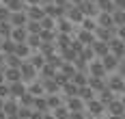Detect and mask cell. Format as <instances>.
<instances>
[{
  "label": "cell",
  "mask_w": 125,
  "mask_h": 119,
  "mask_svg": "<svg viewBox=\"0 0 125 119\" xmlns=\"http://www.w3.org/2000/svg\"><path fill=\"white\" fill-rule=\"evenodd\" d=\"M45 119H56V115H54L52 110H48V113H45Z\"/></svg>",
  "instance_id": "47"
},
{
  "label": "cell",
  "mask_w": 125,
  "mask_h": 119,
  "mask_svg": "<svg viewBox=\"0 0 125 119\" xmlns=\"http://www.w3.org/2000/svg\"><path fill=\"white\" fill-rule=\"evenodd\" d=\"M61 71H62V74H65L69 80H71V78H73V74H75V71H80V69L75 67V63H69V61H65V63L61 65Z\"/></svg>",
  "instance_id": "26"
},
{
  "label": "cell",
  "mask_w": 125,
  "mask_h": 119,
  "mask_svg": "<svg viewBox=\"0 0 125 119\" xmlns=\"http://www.w3.org/2000/svg\"><path fill=\"white\" fill-rule=\"evenodd\" d=\"M121 102H123V106H125V93H121Z\"/></svg>",
  "instance_id": "52"
},
{
  "label": "cell",
  "mask_w": 125,
  "mask_h": 119,
  "mask_svg": "<svg viewBox=\"0 0 125 119\" xmlns=\"http://www.w3.org/2000/svg\"><path fill=\"white\" fill-rule=\"evenodd\" d=\"M80 7H82L84 15H88V17H97V15H99V7H97V2H93V0H82Z\"/></svg>",
  "instance_id": "11"
},
{
  "label": "cell",
  "mask_w": 125,
  "mask_h": 119,
  "mask_svg": "<svg viewBox=\"0 0 125 119\" xmlns=\"http://www.w3.org/2000/svg\"><path fill=\"white\" fill-rule=\"evenodd\" d=\"M11 24L13 26H26V24H28V13H26V9L24 11H13L11 13Z\"/></svg>",
  "instance_id": "18"
},
{
  "label": "cell",
  "mask_w": 125,
  "mask_h": 119,
  "mask_svg": "<svg viewBox=\"0 0 125 119\" xmlns=\"http://www.w3.org/2000/svg\"><path fill=\"white\" fill-rule=\"evenodd\" d=\"M75 39L80 41V43H84V46H93L97 37H95L93 30H86V28H80V26H78V30H75Z\"/></svg>",
  "instance_id": "7"
},
{
  "label": "cell",
  "mask_w": 125,
  "mask_h": 119,
  "mask_svg": "<svg viewBox=\"0 0 125 119\" xmlns=\"http://www.w3.org/2000/svg\"><path fill=\"white\" fill-rule=\"evenodd\" d=\"M56 37H58V30H41V39L48 41V43H56Z\"/></svg>",
  "instance_id": "36"
},
{
  "label": "cell",
  "mask_w": 125,
  "mask_h": 119,
  "mask_svg": "<svg viewBox=\"0 0 125 119\" xmlns=\"http://www.w3.org/2000/svg\"><path fill=\"white\" fill-rule=\"evenodd\" d=\"M78 91H80V87L75 84L73 80H67V82L62 84V95H65V100L71 97V95H78Z\"/></svg>",
  "instance_id": "23"
},
{
  "label": "cell",
  "mask_w": 125,
  "mask_h": 119,
  "mask_svg": "<svg viewBox=\"0 0 125 119\" xmlns=\"http://www.w3.org/2000/svg\"><path fill=\"white\" fill-rule=\"evenodd\" d=\"M11 33H13V24H11V20H0V37H11Z\"/></svg>",
  "instance_id": "28"
},
{
  "label": "cell",
  "mask_w": 125,
  "mask_h": 119,
  "mask_svg": "<svg viewBox=\"0 0 125 119\" xmlns=\"http://www.w3.org/2000/svg\"><path fill=\"white\" fill-rule=\"evenodd\" d=\"M86 113H91L93 117H99V115H104V113H108V108H106V104L101 102L99 97H95V100L86 102Z\"/></svg>",
  "instance_id": "3"
},
{
  "label": "cell",
  "mask_w": 125,
  "mask_h": 119,
  "mask_svg": "<svg viewBox=\"0 0 125 119\" xmlns=\"http://www.w3.org/2000/svg\"><path fill=\"white\" fill-rule=\"evenodd\" d=\"M84 113H86V110H71V113H69V119H86Z\"/></svg>",
  "instance_id": "41"
},
{
  "label": "cell",
  "mask_w": 125,
  "mask_h": 119,
  "mask_svg": "<svg viewBox=\"0 0 125 119\" xmlns=\"http://www.w3.org/2000/svg\"><path fill=\"white\" fill-rule=\"evenodd\" d=\"M20 69H22V78H24V82H32V80H37L39 69H37L35 65H32V63H30L28 59H26L24 63H22V67H20Z\"/></svg>",
  "instance_id": "1"
},
{
  "label": "cell",
  "mask_w": 125,
  "mask_h": 119,
  "mask_svg": "<svg viewBox=\"0 0 125 119\" xmlns=\"http://www.w3.org/2000/svg\"><path fill=\"white\" fill-rule=\"evenodd\" d=\"M22 63H24V59L13 52V54H7V65L4 67H22Z\"/></svg>",
  "instance_id": "34"
},
{
  "label": "cell",
  "mask_w": 125,
  "mask_h": 119,
  "mask_svg": "<svg viewBox=\"0 0 125 119\" xmlns=\"http://www.w3.org/2000/svg\"><path fill=\"white\" fill-rule=\"evenodd\" d=\"M30 119H45V113L35 108V110H32V115H30Z\"/></svg>",
  "instance_id": "42"
},
{
  "label": "cell",
  "mask_w": 125,
  "mask_h": 119,
  "mask_svg": "<svg viewBox=\"0 0 125 119\" xmlns=\"http://www.w3.org/2000/svg\"><path fill=\"white\" fill-rule=\"evenodd\" d=\"M4 65H7V54L0 50V67H4Z\"/></svg>",
  "instance_id": "44"
},
{
  "label": "cell",
  "mask_w": 125,
  "mask_h": 119,
  "mask_svg": "<svg viewBox=\"0 0 125 119\" xmlns=\"http://www.w3.org/2000/svg\"><path fill=\"white\" fill-rule=\"evenodd\" d=\"M41 26L45 28V30H56V20L50 17V15H45V17L41 20Z\"/></svg>",
  "instance_id": "39"
},
{
  "label": "cell",
  "mask_w": 125,
  "mask_h": 119,
  "mask_svg": "<svg viewBox=\"0 0 125 119\" xmlns=\"http://www.w3.org/2000/svg\"><path fill=\"white\" fill-rule=\"evenodd\" d=\"M106 82H108V89H112L114 93H123L125 91V78L119 74V71H114Z\"/></svg>",
  "instance_id": "2"
},
{
  "label": "cell",
  "mask_w": 125,
  "mask_h": 119,
  "mask_svg": "<svg viewBox=\"0 0 125 119\" xmlns=\"http://www.w3.org/2000/svg\"><path fill=\"white\" fill-rule=\"evenodd\" d=\"M26 43H28V46L32 48V52H35V50H39V48L43 46V39H41V35H32V33H30L28 39H26Z\"/></svg>",
  "instance_id": "30"
},
{
  "label": "cell",
  "mask_w": 125,
  "mask_h": 119,
  "mask_svg": "<svg viewBox=\"0 0 125 119\" xmlns=\"http://www.w3.org/2000/svg\"><path fill=\"white\" fill-rule=\"evenodd\" d=\"M116 35V26L114 28H106V26H97V30H95V37L101 41H110Z\"/></svg>",
  "instance_id": "15"
},
{
  "label": "cell",
  "mask_w": 125,
  "mask_h": 119,
  "mask_svg": "<svg viewBox=\"0 0 125 119\" xmlns=\"http://www.w3.org/2000/svg\"><path fill=\"white\" fill-rule=\"evenodd\" d=\"M97 24L99 26H106V28H114L116 24H114V15L112 13H106V11H99V15H97Z\"/></svg>",
  "instance_id": "20"
},
{
  "label": "cell",
  "mask_w": 125,
  "mask_h": 119,
  "mask_svg": "<svg viewBox=\"0 0 125 119\" xmlns=\"http://www.w3.org/2000/svg\"><path fill=\"white\" fill-rule=\"evenodd\" d=\"M15 54H17V56H22V59L26 61V59H30V54H32V48H30L26 41H22V43H17V46H15Z\"/></svg>",
  "instance_id": "24"
},
{
  "label": "cell",
  "mask_w": 125,
  "mask_h": 119,
  "mask_svg": "<svg viewBox=\"0 0 125 119\" xmlns=\"http://www.w3.org/2000/svg\"><path fill=\"white\" fill-rule=\"evenodd\" d=\"M0 2H2V4H7V2H9V0H0Z\"/></svg>",
  "instance_id": "54"
},
{
  "label": "cell",
  "mask_w": 125,
  "mask_h": 119,
  "mask_svg": "<svg viewBox=\"0 0 125 119\" xmlns=\"http://www.w3.org/2000/svg\"><path fill=\"white\" fill-rule=\"evenodd\" d=\"M116 71H119V74L125 78V61H121V65H119V69H116Z\"/></svg>",
  "instance_id": "45"
},
{
  "label": "cell",
  "mask_w": 125,
  "mask_h": 119,
  "mask_svg": "<svg viewBox=\"0 0 125 119\" xmlns=\"http://www.w3.org/2000/svg\"><path fill=\"white\" fill-rule=\"evenodd\" d=\"M97 97H99L101 102H104V104L108 106V104H110V102H112V100H114V97H116V93H114L112 89H108V87H106L104 91H99V93H97Z\"/></svg>",
  "instance_id": "27"
},
{
  "label": "cell",
  "mask_w": 125,
  "mask_h": 119,
  "mask_svg": "<svg viewBox=\"0 0 125 119\" xmlns=\"http://www.w3.org/2000/svg\"><path fill=\"white\" fill-rule=\"evenodd\" d=\"M110 52L116 54L121 61L125 59V41L121 39V37H116V35H114L112 39H110Z\"/></svg>",
  "instance_id": "9"
},
{
  "label": "cell",
  "mask_w": 125,
  "mask_h": 119,
  "mask_svg": "<svg viewBox=\"0 0 125 119\" xmlns=\"http://www.w3.org/2000/svg\"><path fill=\"white\" fill-rule=\"evenodd\" d=\"M65 104L69 106V110H86V102H84L80 95H71V97H67Z\"/></svg>",
  "instance_id": "12"
},
{
  "label": "cell",
  "mask_w": 125,
  "mask_h": 119,
  "mask_svg": "<svg viewBox=\"0 0 125 119\" xmlns=\"http://www.w3.org/2000/svg\"><path fill=\"white\" fill-rule=\"evenodd\" d=\"M11 9L7 7V4H0V20H11Z\"/></svg>",
  "instance_id": "40"
},
{
  "label": "cell",
  "mask_w": 125,
  "mask_h": 119,
  "mask_svg": "<svg viewBox=\"0 0 125 119\" xmlns=\"http://www.w3.org/2000/svg\"><path fill=\"white\" fill-rule=\"evenodd\" d=\"M7 7H9L11 11H24L28 4H26V0H9V2H7Z\"/></svg>",
  "instance_id": "38"
},
{
  "label": "cell",
  "mask_w": 125,
  "mask_h": 119,
  "mask_svg": "<svg viewBox=\"0 0 125 119\" xmlns=\"http://www.w3.org/2000/svg\"><path fill=\"white\" fill-rule=\"evenodd\" d=\"M28 91L32 93V95H45L43 80H32V82H28Z\"/></svg>",
  "instance_id": "25"
},
{
  "label": "cell",
  "mask_w": 125,
  "mask_h": 119,
  "mask_svg": "<svg viewBox=\"0 0 125 119\" xmlns=\"http://www.w3.org/2000/svg\"><path fill=\"white\" fill-rule=\"evenodd\" d=\"M24 93H28V82L24 80H17V82H11V97H22Z\"/></svg>",
  "instance_id": "14"
},
{
  "label": "cell",
  "mask_w": 125,
  "mask_h": 119,
  "mask_svg": "<svg viewBox=\"0 0 125 119\" xmlns=\"http://www.w3.org/2000/svg\"><path fill=\"white\" fill-rule=\"evenodd\" d=\"M28 28L26 26H13V33H11V39L13 41H17V43H22V41L28 39Z\"/></svg>",
  "instance_id": "19"
},
{
  "label": "cell",
  "mask_w": 125,
  "mask_h": 119,
  "mask_svg": "<svg viewBox=\"0 0 125 119\" xmlns=\"http://www.w3.org/2000/svg\"><path fill=\"white\" fill-rule=\"evenodd\" d=\"M67 17L73 22L75 26H80V24H82V20H84L86 15H84V11H82V7H80V4H69V9H67Z\"/></svg>",
  "instance_id": "5"
},
{
  "label": "cell",
  "mask_w": 125,
  "mask_h": 119,
  "mask_svg": "<svg viewBox=\"0 0 125 119\" xmlns=\"http://www.w3.org/2000/svg\"><path fill=\"white\" fill-rule=\"evenodd\" d=\"M93 119H108V117H104V115H99V117H93Z\"/></svg>",
  "instance_id": "53"
},
{
  "label": "cell",
  "mask_w": 125,
  "mask_h": 119,
  "mask_svg": "<svg viewBox=\"0 0 125 119\" xmlns=\"http://www.w3.org/2000/svg\"><path fill=\"white\" fill-rule=\"evenodd\" d=\"M56 30L58 33H67V35H75V24L67 17V15H62L56 20Z\"/></svg>",
  "instance_id": "6"
},
{
  "label": "cell",
  "mask_w": 125,
  "mask_h": 119,
  "mask_svg": "<svg viewBox=\"0 0 125 119\" xmlns=\"http://www.w3.org/2000/svg\"><path fill=\"white\" fill-rule=\"evenodd\" d=\"M2 41H4V37H0V46H2Z\"/></svg>",
  "instance_id": "55"
},
{
  "label": "cell",
  "mask_w": 125,
  "mask_h": 119,
  "mask_svg": "<svg viewBox=\"0 0 125 119\" xmlns=\"http://www.w3.org/2000/svg\"><path fill=\"white\" fill-rule=\"evenodd\" d=\"M116 37H121V39L125 41V24L123 26H116Z\"/></svg>",
  "instance_id": "43"
},
{
  "label": "cell",
  "mask_w": 125,
  "mask_h": 119,
  "mask_svg": "<svg viewBox=\"0 0 125 119\" xmlns=\"http://www.w3.org/2000/svg\"><path fill=\"white\" fill-rule=\"evenodd\" d=\"M97 26H99L97 24V17H88V15L82 20V24H80V28H86V30H93V33L97 30Z\"/></svg>",
  "instance_id": "33"
},
{
  "label": "cell",
  "mask_w": 125,
  "mask_h": 119,
  "mask_svg": "<svg viewBox=\"0 0 125 119\" xmlns=\"http://www.w3.org/2000/svg\"><path fill=\"white\" fill-rule=\"evenodd\" d=\"M15 46H17V41H13L11 37H7V39L2 41V46H0V50H2L4 54H13V52H15Z\"/></svg>",
  "instance_id": "32"
},
{
  "label": "cell",
  "mask_w": 125,
  "mask_h": 119,
  "mask_svg": "<svg viewBox=\"0 0 125 119\" xmlns=\"http://www.w3.org/2000/svg\"><path fill=\"white\" fill-rule=\"evenodd\" d=\"M93 2H97V0H93Z\"/></svg>",
  "instance_id": "56"
},
{
  "label": "cell",
  "mask_w": 125,
  "mask_h": 119,
  "mask_svg": "<svg viewBox=\"0 0 125 119\" xmlns=\"http://www.w3.org/2000/svg\"><path fill=\"white\" fill-rule=\"evenodd\" d=\"M101 63H104V67L108 69V74H114L116 69H119V65H121V59L116 56V54H106L104 59H101Z\"/></svg>",
  "instance_id": "8"
},
{
  "label": "cell",
  "mask_w": 125,
  "mask_h": 119,
  "mask_svg": "<svg viewBox=\"0 0 125 119\" xmlns=\"http://www.w3.org/2000/svg\"><path fill=\"white\" fill-rule=\"evenodd\" d=\"M26 4H41V0H26Z\"/></svg>",
  "instance_id": "48"
},
{
  "label": "cell",
  "mask_w": 125,
  "mask_h": 119,
  "mask_svg": "<svg viewBox=\"0 0 125 119\" xmlns=\"http://www.w3.org/2000/svg\"><path fill=\"white\" fill-rule=\"evenodd\" d=\"M26 13H28V20L41 22V20L45 17V9H43V4H28V7H26Z\"/></svg>",
  "instance_id": "10"
},
{
  "label": "cell",
  "mask_w": 125,
  "mask_h": 119,
  "mask_svg": "<svg viewBox=\"0 0 125 119\" xmlns=\"http://www.w3.org/2000/svg\"><path fill=\"white\" fill-rule=\"evenodd\" d=\"M93 50H95V54H97V59H104L106 54H110V41L95 39V43H93Z\"/></svg>",
  "instance_id": "13"
},
{
  "label": "cell",
  "mask_w": 125,
  "mask_h": 119,
  "mask_svg": "<svg viewBox=\"0 0 125 119\" xmlns=\"http://www.w3.org/2000/svg\"><path fill=\"white\" fill-rule=\"evenodd\" d=\"M0 4H2V2H0Z\"/></svg>",
  "instance_id": "57"
},
{
  "label": "cell",
  "mask_w": 125,
  "mask_h": 119,
  "mask_svg": "<svg viewBox=\"0 0 125 119\" xmlns=\"http://www.w3.org/2000/svg\"><path fill=\"white\" fill-rule=\"evenodd\" d=\"M114 4H116V9H125V0H114Z\"/></svg>",
  "instance_id": "46"
},
{
  "label": "cell",
  "mask_w": 125,
  "mask_h": 119,
  "mask_svg": "<svg viewBox=\"0 0 125 119\" xmlns=\"http://www.w3.org/2000/svg\"><path fill=\"white\" fill-rule=\"evenodd\" d=\"M106 108H108V115H125V106L121 102V97H114Z\"/></svg>",
  "instance_id": "17"
},
{
  "label": "cell",
  "mask_w": 125,
  "mask_h": 119,
  "mask_svg": "<svg viewBox=\"0 0 125 119\" xmlns=\"http://www.w3.org/2000/svg\"><path fill=\"white\" fill-rule=\"evenodd\" d=\"M26 28H28V33H32V35H41V30H43L41 22H37V20H28Z\"/></svg>",
  "instance_id": "37"
},
{
  "label": "cell",
  "mask_w": 125,
  "mask_h": 119,
  "mask_svg": "<svg viewBox=\"0 0 125 119\" xmlns=\"http://www.w3.org/2000/svg\"><path fill=\"white\" fill-rule=\"evenodd\" d=\"M69 2H71V4H80L82 0H69Z\"/></svg>",
  "instance_id": "51"
},
{
  "label": "cell",
  "mask_w": 125,
  "mask_h": 119,
  "mask_svg": "<svg viewBox=\"0 0 125 119\" xmlns=\"http://www.w3.org/2000/svg\"><path fill=\"white\" fill-rule=\"evenodd\" d=\"M20 100H17V97H7V102H4V108H2V110H4V113H7V115H17V113H20Z\"/></svg>",
  "instance_id": "16"
},
{
  "label": "cell",
  "mask_w": 125,
  "mask_h": 119,
  "mask_svg": "<svg viewBox=\"0 0 125 119\" xmlns=\"http://www.w3.org/2000/svg\"><path fill=\"white\" fill-rule=\"evenodd\" d=\"M78 95L84 100V102H91V100H95L97 97V91L91 87V84H84V87H80V91H78Z\"/></svg>",
  "instance_id": "21"
},
{
  "label": "cell",
  "mask_w": 125,
  "mask_h": 119,
  "mask_svg": "<svg viewBox=\"0 0 125 119\" xmlns=\"http://www.w3.org/2000/svg\"><path fill=\"white\" fill-rule=\"evenodd\" d=\"M71 43H73V35L58 33V37H56V46H58V50H65V48H69Z\"/></svg>",
  "instance_id": "22"
},
{
  "label": "cell",
  "mask_w": 125,
  "mask_h": 119,
  "mask_svg": "<svg viewBox=\"0 0 125 119\" xmlns=\"http://www.w3.org/2000/svg\"><path fill=\"white\" fill-rule=\"evenodd\" d=\"M0 119H7V113H4L2 108H0Z\"/></svg>",
  "instance_id": "50"
},
{
  "label": "cell",
  "mask_w": 125,
  "mask_h": 119,
  "mask_svg": "<svg viewBox=\"0 0 125 119\" xmlns=\"http://www.w3.org/2000/svg\"><path fill=\"white\" fill-rule=\"evenodd\" d=\"M88 76H97V78H106L108 76V69L104 67L101 59H95L88 63Z\"/></svg>",
  "instance_id": "4"
},
{
  "label": "cell",
  "mask_w": 125,
  "mask_h": 119,
  "mask_svg": "<svg viewBox=\"0 0 125 119\" xmlns=\"http://www.w3.org/2000/svg\"><path fill=\"white\" fill-rule=\"evenodd\" d=\"M52 113L56 115V119H69V113H71V110H69V106H67V104H61L58 108H54Z\"/></svg>",
  "instance_id": "35"
},
{
  "label": "cell",
  "mask_w": 125,
  "mask_h": 119,
  "mask_svg": "<svg viewBox=\"0 0 125 119\" xmlns=\"http://www.w3.org/2000/svg\"><path fill=\"white\" fill-rule=\"evenodd\" d=\"M97 7H99V11H106V13H114L116 11L114 0H97Z\"/></svg>",
  "instance_id": "29"
},
{
  "label": "cell",
  "mask_w": 125,
  "mask_h": 119,
  "mask_svg": "<svg viewBox=\"0 0 125 119\" xmlns=\"http://www.w3.org/2000/svg\"><path fill=\"white\" fill-rule=\"evenodd\" d=\"M88 78H91V76H88V71H75L71 80H73L78 87H84V84H88Z\"/></svg>",
  "instance_id": "31"
},
{
  "label": "cell",
  "mask_w": 125,
  "mask_h": 119,
  "mask_svg": "<svg viewBox=\"0 0 125 119\" xmlns=\"http://www.w3.org/2000/svg\"><path fill=\"white\" fill-rule=\"evenodd\" d=\"M4 102H7V97H0V108H4Z\"/></svg>",
  "instance_id": "49"
}]
</instances>
